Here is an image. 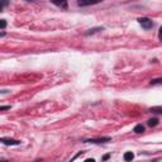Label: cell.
<instances>
[{
  "label": "cell",
  "instance_id": "1",
  "mask_svg": "<svg viewBox=\"0 0 162 162\" xmlns=\"http://www.w3.org/2000/svg\"><path fill=\"white\" fill-rule=\"evenodd\" d=\"M138 23H139L145 29H151L153 27V22L149 19V18H139V19H138Z\"/></svg>",
  "mask_w": 162,
  "mask_h": 162
},
{
  "label": "cell",
  "instance_id": "2",
  "mask_svg": "<svg viewBox=\"0 0 162 162\" xmlns=\"http://www.w3.org/2000/svg\"><path fill=\"white\" fill-rule=\"evenodd\" d=\"M0 142H2L3 145H7V146H18V145H20V141L13 139V138H0Z\"/></svg>",
  "mask_w": 162,
  "mask_h": 162
},
{
  "label": "cell",
  "instance_id": "3",
  "mask_svg": "<svg viewBox=\"0 0 162 162\" xmlns=\"http://www.w3.org/2000/svg\"><path fill=\"white\" fill-rule=\"evenodd\" d=\"M110 138L109 137H105V138H94V139H87V143H105V142H109Z\"/></svg>",
  "mask_w": 162,
  "mask_h": 162
},
{
  "label": "cell",
  "instance_id": "4",
  "mask_svg": "<svg viewBox=\"0 0 162 162\" xmlns=\"http://www.w3.org/2000/svg\"><path fill=\"white\" fill-rule=\"evenodd\" d=\"M123 158H124L125 162H130L134 158V154H133V152H125L124 156H123Z\"/></svg>",
  "mask_w": 162,
  "mask_h": 162
},
{
  "label": "cell",
  "instance_id": "5",
  "mask_svg": "<svg viewBox=\"0 0 162 162\" xmlns=\"http://www.w3.org/2000/svg\"><path fill=\"white\" fill-rule=\"evenodd\" d=\"M133 130L136 132V133H143V132H145V127H143L142 124H137Z\"/></svg>",
  "mask_w": 162,
  "mask_h": 162
},
{
  "label": "cell",
  "instance_id": "6",
  "mask_svg": "<svg viewBox=\"0 0 162 162\" xmlns=\"http://www.w3.org/2000/svg\"><path fill=\"white\" fill-rule=\"evenodd\" d=\"M157 124H158V119L157 118H153V119H149V121H148L149 127H156Z\"/></svg>",
  "mask_w": 162,
  "mask_h": 162
},
{
  "label": "cell",
  "instance_id": "7",
  "mask_svg": "<svg viewBox=\"0 0 162 162\" xmlns=\"http://www.w3.org/2000/svg\"><path fill=\"white\" fill-rule=\"evenodd\" d=\"M98 2H77V4L80 5V7H85V5H91V4H96Z\"/></svg>",
  "mask_w": 162,
  "mask_h": 162
},
{
  "label": "cell",
  "instance_id": "8",
  "mask_svg": "<svg viewBox=\"0 0 162 162\" xmlns=\"http://www.w3.org/2000/svg\"><path fill=\"white\" fill-rule=\"evenodd\" d=\"M99 31H103V28H101V27H98V28H93V29H89V31L86 32V34L89 35V34H93V33H95V32H99Z\"/></svg>",
  "mask_w": 162,
  "mask_h": 162
},
{
  "label": "cell",
  "instance_id": "9",
  "mask_svg": "<svg viewBox=\"0 0 162 162\" xmlns=\"http://www.w3.org/2000/svg\"><path fill=\"white\" fill-rule=\"evenodd\" d=\"M55 4L57 5V7H61L63 9L67 8V3H66V2H55Z\"/></svg>",
  "mask_w": 162,
  "mask_h": 162
},
{
  "label": "cell",
  "instance_id": "10",
  "mask_svg": "<svg viewBox=\"0 0 162 162\" xmlns=\"http://www.w3.org/2000/svg\"><path fill=\"white\" fill-rule=\"evenodd\" d=\"M7 27V20L5 19H0V29H4Z\"/></svg>",
  "mask_w": 162,
  "mask_h": 162
},
{
  "label": "cell",
  "instance_id": "11",
  "mask_svg": "<svg viewBox=\"0 0 162 162\" xmlns=\"http://www.w3.org/2000/svg\"><path fill=\"white\" fill-rule=\"evenodd\" d=\"M151 112H153V113H161V112H162V108H161V106H157V108H151Z\"/></svg>",
  "mask_w": 162,
  "mask_h": 162
},
{
  "label": "cell",
  "instance_id": "12",
  "mask_svg": "<svg viewBox=\"0 0 162 162\" xmlns=\"http://www.w3.org/2000/svg\"><path fill=\"white\" fill-rule=\"evenodd\" d=\"M161 82H162V80H161V79H154V80H152V81H151L152 85H156V84H158V85H160Z\"/></svg>",
  "mask_w": 162,
  "mask_h": 162
},
{
  "label": "cell",
  "instance_id": "13",
  "mask_svg": "<svg viewBox=\"0 0 162 162\" xmlns=\"http://www.w3.org/2000/svg\"><path fill=\"white\" fill-rule=\"evenodd\" d=\"M10 109V106L7 105V106H0V112H3V110H9Z\"/></svg>",
  "mask_w": 162,
  "mask_h": 162
},
{
  "label": "cell",
  "instance_id": "14",
  "mask_svg": "<svg viewBox=\"0 0 162 162\" xmlns=\"http://www.w3.org/2000/svg\"><path fill=\"white\" fill-rule=\"evenodd\" d=\"M85 162H95V160L94 158H87V160H85Z\"/></svg>",
  "mask_w": 162,
  "mask_h": 162
},
{
  "label": "cell",
  "instance_id": "15",
  "mask_svg": "<svg viewBox=\"0 0 162 162\" xmlns=\"http://www.w3.org/2000/svg\"><path fill=\"white\" fill-rule=\"evenodd\" d=\"M108 158H109V154H106V156H104V158H103V160L105 161V160H108Z\"/></svg>",
  "mask_w": 162,
  "mask_h": 162
},
{
  "label": "cell",
  "instance_id": "16",
  "mask_svg": "<svg viewBox=\"0 0 162 162\" xmlns=\"http://www.w3.org/2000/svg\"><path fill=\"white\" fill-rule=\"evenodd\" d=\"M4 35H5V33H4V32H0V37H4Z\"/></svg>",
  "mask_w": 162,
  "mask_h": 162
},
{
  "label": "cell",
  "instance_id": "17",
  "mask_svg": "<svg viewBox=\"0 0 162 162\" xmlns=\"http://www.w3.org/2000/svg\"><path fill=\"white\" fill-rule=\"evenodd\" d=\"M2 10H3V4L0 3V11H2Z\"/></svg>",
  "mask_w": 162,
  "mask_h": 162
},
{
  "label": "cell",
  "instance_id": "18",
  "mask_svg": "<svg viewBox=\"0 0 162 162\" xmlns=\"http://www.w3.org/2000/svg\"><path fill=\"white\" fill-rule=\"evenodd\" d=\"M0 162H8L7 160H0Z\"/></svg>",
  "mask_w": 162,
  "mask_h": 162
}]
</instances>
